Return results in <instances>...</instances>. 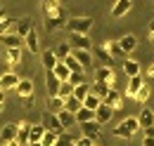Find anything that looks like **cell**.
<instances>
[{"mask_svg": "<svg viewBox=\"0 0 154 146\" xmlns=\"http://www.w3.org/2000/svg\"><path fill=\"white\" fill-rule=\"evenodd\" d=\"M81 132H83V137H88V139H93V142H95L97 137H100V123H97V120L81 123Z\"/></svg>", "mask_w": 154, "mask_h": 146, "instance_id": "7", "label": "cell"}, {"mask_svg": "<svg viewBox=\"0 0 154 146\" xmlns=\"http://www.w3.org/2000/svg\"><path fill=\"white\" fill-rule=\"evenodd\" d=\"M149 38H152V40H154V21H152V24H149Z\"/></svg>", "mask_w": 154, "mask_h": 146, "instance_id": "51", "label": "cell"}, {"mask_svg": "<svg viewBox=\"0 0 154 146\" xmlns=\"http://www.w3.org/2000/svg\"><path fill=\"white\" fill-rule=\"evenodd\" d=\"M145 87V80H142V75H135V78H131L128 80V87H126V94L131 97V99H135V94Z\"/></svg>", "mask_w": 154, "mask_h": 146, "instance_id": "15", "label": "cell"}, {"mask_svg": "<svg viewBox=\"0 0 154 146\" xmlns=\"http://www.w3.org/2000/svg\"><path fill=\"white\" fill-rule=\"evenodd\" d=\"M137 130H140V120L137 118H126V120H121L114 127V137H119V139H131Z\"/></svg>", "mask_w": 154, "mask_h": 146, "instance_id": "1", "label": "cell"}, {"mask_svg": "<svg viewBox=\"0 0 154 146\" xmlns=\"http://www.w3.org/2000/svg\"><path fill=\"white\" fill-rule=\"evenodd\" d=\"M55 144H57V134L50 132V130H45V134L40 139V146H55Z\"/></svg>", "mask_w": 154, "mask_h": 146, "instance_id": "41", "label": "cell"}, {"mask_svg": "<svg viewBox=\"0 0 154 146\" xmlns=\"http://www.w3.org/2000/svg\"><path fill=\"white\" fill-rule=\"evenodd\" d=\"M147 99H149V87H142V90L135 94V101H140V104H145Z\"/></svg>", "mask_w": 154, "mask_h": 146, "instance_id": "45", "label": "cell"}, {"mask_svg": "<svg viewBox=\"0 0 154 146\" xmlns=\"http://www.w3.org/2000/svg\"><path fill=\"white\" fill-rule=\"evenodd\" d=\"M102 101H104L107 106H112L114 111H119V109H121V104H123V94L116 92V90H109V92H107V97H104Z\"/></svg>", "mask_w": 154, "mask_h": 146, "instance_id": "12", "label": "cell"}, {"mask_svg": "<svg viewBox=\"0 0 154 146\" xmlns=\"http://www.w3.org/2000/svg\"><path fill=\"white\" fill-rule=\"evenodd\" d=\"M52 71H55V75H57L59 83H66V80H69V75H71V71L66 69V64H64V61H57V66H55Z\"/></svg>", "mask_w": 154, "mask_h": 146, "instance_id": "24", "label": "cell"}, {"mask_svg": "<svg viewBox=\"0 0 154 146\" xmlns=\"http://www.w3.org/2000/svg\"><path fill=\"white\" fill-rule=\"evenodd\" d=\"M57 118H59V123H62V127H71V125L76 123V115L69 113V111H59Z\"/></svg>", "mask_w": 154, "mask_h": 146, "instance_id": "33", "label": "cell"}, {"mask_svg": "<svg viewBox=\"0 0 154 146\" xmlns=\"http://www.w3.org/2000/svg\"><path fill=\"white\" fill-rule=\"evenodd\" d=\"M100 104H102V99H100L97 94H93V92H90V94L83 99V109H90V111H95Z\"/></svg>", "mask_w": 154, "mask_h": 146, "instance_id": "34", "label": "cell"}, {"mask_svg": "<svg viewBox=\"0 0 154 146\" xmlns=\"http://www.w3.org/2000/svg\"><path fill=\"white\" fill-rule=\"evenodd\" d=\"M29 127H31L29 123H21V125H19V132H17V142H19L21 146L29 144Z\"/></svg>", "mask_w": 154, "mask_h": 146, "instance_id": "37", "label": "cell"}, {"mask_svg": "<svg viewBox=\"0 0 154 146\" xmlns=\"http://www.w3.org/2000/svg\"><path fill=\"white\" fill-rule=\"evenodd\" d=\"M52 52H55V57H57V61H64L66 57L71 54V45H69V42H59Z\"/></svg>", "mask_w": 154, "mask_h": 146, "instance_id": "26", "label": "cell"}, {"mask_svg": "<svg viewBox=\"0 0 154 146\" xmlns=\"http://www.w3.org/2000/svg\"><path fill=\"white\" fill-rule=\"evenodd\" d=\"M90 90H93V87H90L88 83H83V85H76V87H74V97L83 101V99H85V97L90 94Z\"/></svg>", "mask_w": 154, "mask_h": 146, "instance_id": "38", "label": "cell"}, {"mask_svg": "<svg viewBox=\"0 0 154 146\" xmlns=\"http://www.w3.org/2000/svg\"><path fill=\"white\" fill-rule=\"evenodd\" d=\"M48 111L55 113V115H57L59 111H64V99H59V97H48Z\"/></svg>", "mask_w": 154, "mask_h": 146, "instance_id": "27", "label": "cell"}, {"mask_svg": "<svg viewBox=\"0 0 154 146\" xmlns=\"http://www.w3.org/2000/svg\"><path fill=\"white\" fill-rule=\"evenodd\" d=\"M93 144H95V142H93V139H88V137H81V139L74 142V146H93Z\"/></svg>", "mask_w": 154, "mask_h": 146, "instance_id": "46", "label": "cell"}, {"mask_svg": "<svg viewBox=\"0 0 154 146\" xmlns=\"http://www.w3.org/2000/svg\"><path fill=\"white\" fill-rule=\"evenodd\" d=\"M57 97H59V99H64V101H66L69 97H74V85H71L69 80H66V83H62V85H59V90H57Z\"/></svg>", "mask_w": 154, "mask_h": 146, "instance_id": "32", "label": "cell"}, {"mask_svg": "<svg viewBox=\"0 0 154 146\" xmlns=\"http://www.w3.org/2000/svg\"><path fill=\"white\" fill-rule=\"evenodd\" d=\"M14 24H17V21H14L12 17H5L2 21H0V36H5V33H10V31L14 28Z\"/></svg>", "mask_w": 154, "mask_h": 146, "instance_id": "40", "label": "cell"}, {"mask_svg": "<svg viewBox=\"0 0 154 146\" xmlns=\"http://www.w3.org/2000/svg\"><path fill=\"white\" fill-rule=\"evenodd\" d=\"M66 28L71 31V33H90V28H93V17H71L66 19Z\"/></svg>", "mask_w": 154, "mask_h": 146, "instance_id": "2", "label": "cell"}, {"mask_svg": "<svg viewBox=\"0 0 154 146\" xmlns=\"http://www.w3.org/2000/svg\"><path fill=\"white\" fill-rule=\"evenodd\" d=\"M131 7H133V0H116L114 7H112V14L114 17H123V14L131 12Z\"/></svg>", "mask_w": 154, "mask_h": 146, "instance_id": "17", "label": "cell"}, {"mask_svg": "<svg viewBox=\"0 0 154 146\" xmlns=\"http://www.w3.org/2000/svg\"><path fill=\"white\" fill-rule=\"evenodd\" d=\"M69 45H71V50H88V52H90V47H93L90 38L85 36V33H71Z\"/></svg>", "mask_w": 154, "mask_h": 146, "instance_id": "4", "label": "cell"}, {"mask_svg": "<svg viewBox=\"0 0 154 146\" xmlns=\"http://www.w3.org/2000/svg\"><path fill=\"white\" fill-rule=\"evenodd\" d=\"M140 127L142 130H147V127H152L154 125V111L152 109H142V113H140Z\"/></svg>", "mask_w": 154, "mask_h": 146, "instance_id": "20", "label": "cell"}, {"mask_svg": "<svg viewBox=\"0 0 154 146\" xmlns=\"http://www.w3.org/2000/svg\"><path fill=\"white\" fill-rule=\"evenodd\" d=\"M43 66H45V71H52L55 66H57V57L52 50H48V52H43Z\"/></svg>", "mask_w": 154, "mask_h": 146, "instance_id": "31", "label": "cell"}, {"mask_svg": "<svg viewBox=\"0 0 154 146\" xmlns=\"http://www.w3.org/2000/svg\"><path fill=\"white\" fill-rule=\"evenodd\" d=\"M123 73H126L128 78L140 75V64H137V61H133V59H126V61H123Z\"/></svg>", "mask_w": 154, "mask_h": 146, "instance_id": "23", "label": "cell"}, {"mask_svg": "<svg viewBox=\"0 0 154 146\" xmlns=\"http://www.w3.org/2000/svg\"><path fill=\"white\" fill-rule=\"evenodd\" d=\"M17 132H19V125H17V123H7V125L2 127V142L17 139Z\"/></svg>", "mask_w": 154, "mask_h": 146, "instance_id": "21", "label": "cell"}, {"mask_svg": "<svg viewBox=\"0 0 154 146\" xmlns=\"http://www.w3.org/2000/svg\"><path fill=\"white\" fill-rule=\"evenodd\" d=\"M0 42L7 47V50H12V47H21V38L17 33H5V36H0Z\"/></svg>", "mask_w": 154, "mask_h": 146, "instance_id": "19", "label": "cell"}, {"mask_svg": "<svg viewBox=\"0 0 154 146\" xmlns=\"http://www.w3.org/2000/svg\"><path fill=\"white\" fill-rule=\"evenodd\" d=\"M71 57L83 66V71H88V69L93 66V54H90L88 50H71Z\"/></svg>", "mask_w": 154, "mask_h": 146, "instance_id": "5", "label": "cell"}, {"mask_svg": "<svg viewBox=\"0 0 154 146\" xmlns=\"http://www.w3.org/2000/svg\"><path fill=\"white\" fill-rule=\"evenodd\" d=\"M95 83H116V75L114 71L109 69V66H100V69H95Z\"/></svg>", "mask_w": 154, "mask_h": 146, "instance_id": "8", "label": "cell"}, {"mask_svg": "<svg viewBox=\"0 0 154 146\" xmlns=\"http://www.w3.org/2000/svg\"><path fill=\"white\" fill-rule=\"evenodd\" d=\"M112 113H114V109H112V106H107V104L102 101V104H100V106L95 109V120L100 123V125H104V123H109Z\"/></svg>", "mask_w": 154, "mask_h": 146, "instance_id": "11", "label": "cell"}, {"mask_svg": "<svg viewBox=\"0 0 154 146\" xmlns=\"http://www.w3.org/2000/svg\"><path fill=\"white\" fill-rule=\"evenodd\" d=\"M24 45H26V50H29V52L38 54V31H36V28H31V31L24 36Z\"/></svg>", "mask_w": 154, "mask_h": 146, "instance_id": "14", "label": "cell"}, {"mask_svg": "<svg viewBox=\"0 0 154 146\" xmlns=\"http://www.w3.org/2000/svg\"><path fill=\"white\" fill-rule=\"evenodd\" d=\"M33 28V24H31V19H19L17 24H14V31H17V36L19 38H24L29 31Z\"/></svg>", "mask_w": 154, "mask_h": 146, "instance_id": "25", "label": "cell"}, {"mask_svg": "<svg viewBox=\"0 0 154 146\" xmlns=\"http://www.w3.org/2000/svg\"><path fill=\"white\" fill-rule=\"evenodd\" d=\"M14 90H17V94L24 97V99H26V97H33V83H31L29 78H21L19 83H17V87H14Z\"/></svg>", "mask_w": 154, "mask_h": 146, "instance_id": "16", "label": "cell"}, {"mask_svg": "<svg viewBox=\"0 0 154 146\" xmlns=\"http://www.w3.org/2000/svg\"><path fill=\"white\" fill-rule=\"evenodd\" d=\"M145 137H152V139H154V125H152V127H147V130H145Z\"/></svg>", "mask_w": 154, "mask_h": 146, "instance_id": "48", "label": "cell"}, {"mask_svg": "<svg viewBox=\"0 0 154 146\" xmlns=\"http://www.w3.org/2000/svg\"><path fill=\"white\" fill-rule=\"evenodd\" d=\"M78 109H83V101L76 99V97H69V99L64 101V111H69V113H74V115H76Z\"/></svg>", "mask_w": 154, "mask_h": 146, "instance_id": "29", "label": "cell"}, {"mask_svg": "<svg viewBox=\"0 0 154 146\" xmlns=\"http://www.w3.org/2000/svg\"><path fill=\"white\" fill-rule=\"evenodd\" d=\"M5 57H7V64H10V66H17V64L21 61V47H12V50H7Z\"/></svg>", "mask_w": 154, "mask_h": 146, "instance_id": "30", "label": "cell"}, {"mask_svg": "<svg viewBox=\"0 0 154 146\" xmlns=\"http://www.w3.org/2000/svg\"><path fill=\"white\" fill-rule=\"evenodd\" d=\"M64 64H66V69H69L71 73H85V71H83V66H81V64H78V61H76V59H74L71 54L64 59Z\"/></svg>", "mask_w": 154, "mask_h": 146, "instance_id": "39", "label": "cell"}, {"mask_svg": "<svg viewBox=\"0 0 154 146\" xmlns=\"http://www.w3.org/2000/svg\"><path fill=\"white\" fill-rule=\"evenodd\" d=\"M88 120H95V111H90V109H78L76 123L81 125V123H88Z\"/></svg>", "mask_w": 154, "mask_h": 146, "instance_id": "35", "label": "cell"}, {"mask_svg": "<svg viewBox=\"0 0 154 146\" xmlns=\"http://www.w3.org/2000/svg\"><path fill=\"white\" fill-rule=\"evenodd\" d=\"M112 90V85H109V83H95V85H93V94H97V97H100V99H104V97H107V92Z\"/></svg>", "mask_w": 154, "mask_h": 146, "instance_id": "36", "label": "cell"}, {"mask_svg": "<svg viewBox=\"0 0 154 146\" xmlns=\"http://www.w3.org/2000/svg\"><path fill=\"white\" fill-rule=\"evenodd\" d=\"M147 75H149V78H154V64H149V69H147Z\"/></svg>", "mask_w": 154, "mask_h": 146, "instance_id": "50", "label": "cell"}, {"mask_svg": "<svg viewBox=\"0 0 154 146\" xmlns=\"http://www.w3.org/2000/svg\"><path fill=\"white\" fill-rule=\"evenodd\" d=\"M40 7H43V12H45V19L48 17H57V14L64 12V10L59 7V0H40Z\"/></svg>", "mask_w": 154, "mask_h": 146, "instance_id": "6", "label": "cell"}, {"mask_svg": "<svg viewBox=\"0 0 154 146\" xmlns=\"http://www.w3.org/2000/svg\"><path fill=\"white\" fill-rule=\"evenodd\" d=\"M142 146H154V139H152V137H145V142H142Z\"/></svg>", "mask_w": 154, "mask_h": 146, "instance_id": "47", "label": "cell"}, {"mask_svg": "<svg viewBox=\"0 0 154 146\" xmlns=\"http://www.w3.org/2000/svg\"><path fill=\"white\" fill-rule=\"evenodd\" d=\"M5 146H21V144L17 142V139H12V142H5Z\"/></svg>", "mask_w": 154, "mask_h": 146, "instance_id": "49", "label": "cell"}, {"mask_svg": "<svg viewBox=\"0 0 154 146\" xmlns=\"http://www.w3.org/2000/svg\"><path fill=\"white\" fill-rule=\"evenodd\" d=\"M5 17H7V12H2V10H0V21H2Z\"/></svg>", "mask_w": 154, "mask_h": 146, "instance_id": "53", "label": "cell"}, {"mask_svg": "<svg viewBox=\"0 0 154 146\" xmlns=\"http://www.w3.org/2000/svg\"><path fill=\"white\" fill-rule=\"evenodd\" d=\"M119 45H121V47H123V52L128 54V52H133L135 47H137V38L128 33V36H123L121 40H119Z\"/></svg>", "mask_w": 154, "mask_h": 146, "instance_id": "22", "label": "cell"}, {"mask_svg": "<svg viewBox=\"0 0 154 146\" xmlns=\"http://www.w3.org/2000/svg\"><path fill=\"white\" fill-rule=\"evenodd\" d=\"M17 83H19V78H17L12 71H5L0 75V90H14Z\"/></svg>", "mask_w": 154, "mask_h": 146, "instance_id": "13", "label": "cell"}, {"mask_svg": "<svg viewBox=\"0 0 154 146\" xmlns=\"http://www.w3.org/2000/svg\"><path fill=\"white\" fill-rule=\"evenodd\" d=\"M107 50L112 52V57H123L126 52H123V47L119 45V42H107Z\"/></svg>", "mask_w": 154, "mask_h": 146, "instance_id": "42", "label": "cell"}, {"mask_svg": "<svg viewBox=\"0 0 154 146\" xmlns=\"http://www.w3.org/2000/svg\"><path fill=\"white\" fill-rule=\"evenodd\" d=\"M45 85H48V97H57V90H59V83L55 71H45Z\"/></svg>", "mask_w": 154, "mask_h": 146, "instance_id": "10", "label": "cell"}, {"mask_svg": "<svg viewBox=\"0 0 154 146\" xmlns=\"http://www.w3.org/2000/svg\"><path fill=\"white\" fill-rule=\"evenodd\" d=\"M0 113H2V104H0Z\"/></svg>", "mask_w": 154, "mask_h": 146, "instance_id": "54", "label": "cell"}, {"mask_svg": "<svg viewBox=\"0 0 154 146\" xmlns=\"http://www.w3.org/2000/svg\"><path fill=\"white\" fill-rule=\"evenodd\" d=\"M43 134H45L43 123H40V125H31V127H29V144H31V142H40Z\"/></svg>", "mask_w": 154, "mask_h": 146, "instance_id": "28", "label": "cell"}, {"mask_svg": "<svg viewBox=\"0 0 154 146\" xmlns=\"http://www.w3.org/2000/svg\"><path fill=\"white\" fill-rule=\"evenodd\" d=\"M43 127L50 130V132H55V134H64V127H62V123H59V118L55 113H50V111H45L43 113Z\"/></svg>", "mask_w": 154, "mask_h": 146, "instance_id": "3", "label": "cell"}, {"mask_svg": "<svg viewBox=\"0 0 154 146\" xmlns=\"http://www.w3.org/2000/svg\"><path fill=\"white\" fill-rule=\"evenodd\" d=\"M55 146H74V137L71 134H59Z\"/></svg>", "mask_w": 154, "mask_h": 146, "instance_id": "43", "label": "cell"}, {"mask_svg": "<svg viewBox=\"0 0 154 146\" xmlns=\"http://www.w3.org/2000/svg\"><path fill=\"white\" fill-rule=\"evenodd\" d=\"M62 26H66V14H64V12L57 14V17L45 19V28H48V31H55V28H62Z\"/></svg>", "mask_w": 154, "mask_h": 146, "instance_id": "18", "label": "cell"}, {"mask_svg": "<svg viewBox=\"0 0 154 146\" xmlns=\"http://www.w3.org/2000/svg\"><path fill=\"white\" fill-rule=\"evenodd\" d=\"M5 101V90H0V104Z\"/></svg>", "mask_w": 154, "mask_h": 146, "instance_id": "52", "label": "cell"}, {"mask_svg": "<svg viewBox=\"0 0 154 146\" xmlns=\"http://www.w3.org/2000/svg\"><path fill=\"white\" fill-rule=\"evenodd\" d=\"M95 59L100 61V66H109V69H112V64H114V57L107 50V45H104V47H95Z\"/></svg>", "mask_w": 154, "mask_h": 146, "instance_id": "9", "label": "cell"}, {"mask_svg": "<svg viewBox=\"0 0 154 146\" xmlns=\"http://www.w3.org/2000/svg\"><path fill=\"white\" fill-rule=\"evenodd\" d=\"M69 83H71L74 87H76V85H83V83H85V73H71V75H69Z\"/></svg>", "mask_w": 154, "mask_h": 146, "instance_id": "44", "label": "cell"}]
</instances>
